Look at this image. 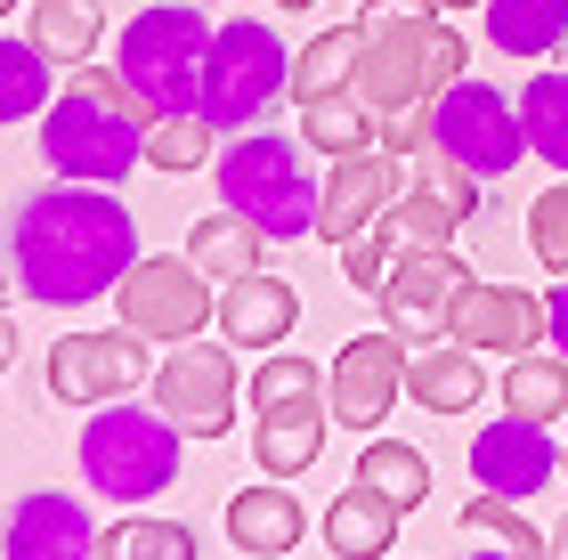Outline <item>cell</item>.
<instances>
[{"mask_svg": "<svg viewBox=\"0 0 568 560\" xmlns=\"http://www.w3.org/2000/svg\"><path fill=\"white\" fill-rule=\"evenodd\" d=\"M9 268L24 301H49V309L98 301L139 268V220L90 180L33 187L9 220Z\"/></svg>", "mask_w": 568, "mask_h": 560, "instance_id": "6da1fadb", "label": "cell"}, {"mask_svg": "<svg viewBox=\"0 0 568 560\" xmlns=\"http://www.w3.org/2000/svg\"><path fill=\"white\" fill-rule=\"evenodd\" d=\"M146 131H154V114L139 106V90L122 82V73L82 65L73 90H58V106L41 114V163L58 171V180L114 187L146 163Z\"/></svg>", "mask_w": 568, "mask_h": 560, "instance_id": "7a4b0ae2", "label": "cell"}, {"mask_svg": "<svg viewBox=\"0 0 568 560\" xmlns=\"http://www.w3.org/2000/svg\"><path fill=\"white\" fill-rule=\"evenodd\" d=\"M212 17L203 0H163V9H139L122 24V58L114 73L139 90V106L163 122V114H195L203 106V73H212Z\"/></svg>", "mask_w": 568, "mask_h": 560, "instance_id": "3957f363", "label": "cell"}, {"mask_svg": "<svg viewBox=\"0 0 568 560\" xmlns=\"http://www.w3.org/2000/svg\"><path fill=\"white\" fill-rule=\"evenodd\" d=\"M220 203L244 212L268 244L284 236H317V203L325 187L301 171V146L284 131H236V146H220Z\"/></svg>", "mask_w": 568, "mask_h": 560, "instance_id": "277c9868", "label": "cell"}, {"mask_svg": "<svg viewBox=\"0 0 568 560\" xmlns=\"http://www.w3.org/2000/svg\"><path fill=\"white\" fill-rule=\"evenodd\" d=\"M179 447H187V430L163 406H106V415L82 422V479L90 496L146 503L179 479Z\"/></svg>", "mask_w": 568, "mask_h": 560, "instance_id": "5b68a950", "label": "cell"}, {"mask_svg": "<svg viewBox=\"0 0 568 560\" xmlns=\"http://www.w3.org/2000/svg\"><path fill=\"white\" fill-rule=\"evenodd\" d=\"M284 82H293V65H284V41L268 33L261 17H236V24H220V41H212L203 114H212L220 131H252V122L268 114V98H284Z\"/></svg>", "mask_w": 568, "mask_h": 560, "instance_id": "8992f818", "label": "cell"}, {"mask_svg": "<svg viewBox=\"0 0 568 560\" xmlns=\"http://www.w3.org/2000/svg\"><path fill=\"white\" fill-rule=\"evenodd\" d=\"M430 146L455 155V163H471L479 180H504L520 155H536L528 122H520V98H504L496 82H471V73L430 106Z\"/></svg>", "mask_w": 568, "mask_h": 560, "instance_id": "52a82bcc", "label": "cell"}, {"mask_svg": "<svg viewBox=\"0 0 568 560\" xmlns=\"http://www.w3.org/2000/svg\"><path fill=\"white\" fill-rule=\"evenodd\" d=\"M114 309L146 342H195L203 325L220 317V293H212V276H203L187 252H154V261L139 252V268L114 285Z\"/></svg>", "mask_w": 568, "mask_h": 560, "instance_id": "ba28073f", "label": "cell"}, {"mask_svg": "<svg viewBox=\"0 0 568 560\" xmlns=\"http://www.w3.org/2000/svg\"><path fill=\"white\" fill-rule=\"evenodd\" d=\"M154 374V342L114 325V334H65L49 349V390L65 406H106V398H131L139 381Z\"/></svg>", "mask_w": 568, "mask_h": 560, "instance_id": "9c48e42d", "label": "cell"}, {"mask_svg": "<svg viewBox=\"0 0 568 560\" xmlns=\"http://www.w3.org/2000/svg\"><path fill=\"white\" fill-rule=\"evenodd\" d=\"M154 406L187 439H220L236 415V358H220V342H171V358L154 366Z\"/></svg>", "mask_w": 568, "mask_h": 560, "instance_id": "30bf717a", "label": "cell"}, {"mask_svg": "<svg viewBox=\"0 0 568 560\" xmlns=\"http://www.w3.org/2000/svg\"><path fill=\"white\" fill-rule=\"evenodd\" d=\"M471 293V268L455 261V244L447 252H398V268H390V285H382V325L406 342H430V334H447L455 325V301Z\"/></svg>", "mask_w": 568, "mask_h": 560, "instance_id": "8fae6325", "label": "cell"}, {"mask_svg": "<svg viewBox=\"0 0 568 560\" xmlns=\"http://www.w3.org/2000/svg\"><path fill=\"white\" fill-rule=\"evenodd\" d=\"M406 334H349L342 349H333V422H349V430H374V422H390V406L406 390Z\"/></svg>", "mask_w": 568, "mask_h": 560, "instance_id": "7c38bea8", "label": "cell"}, {"mask_svg": "<svg viewBox=\"0 0 568 560\" xmlns=\"http://www.w3.org/2000/svg\"><path fill=\"white\" fill-rule=\"evenodd\" d=\"M471 212H479V171L430 146V163L415 171V195H398L382 220L398 227V244H406V252H447V244H455V227L471 220Z\"/></svg>", "mask_w": 568, "mask_h": 560, "instance_id": "4fadbf2b", "label": "cell"}, {"mask_svg": "<svg viewBox=\"0 0 568 560\" xmlns=\"http://www.w3.org/2000/svg\"><path fill=\"white\" fill-rule=\"evenodd\" d=\"M455 342H471L479 358H528L536 342L552 334V301H536L520 285H479L471 276V293L455 301V325H447Z\"/></svg>", "mask_w": 568, "mask_h": 560, "instance_id": "5bb4252c", "label": "cell"}, {"mask_svg": "<svg viewBox=\"0 0 568 560\" xmlns=\"http://www.w3.org/2000/svg\"><path fill=\"white\" fill-rule=\"evenodd\" d=\"M398 203V155L390 146H357L325 171V203H317V236L342 252L349 236H366V227Z\"/></svg>", "mask_w": 568, "mask_h": 560, "instance_id": "9a60e30c", "label": "cell"}, {"mask_svg": "<svg viewBox=\"0 0 568 560\" xmlns=\"http://www.w3.org/2000/svg\"><path fill=\"white\" fill-rule=\"evenodd\" d=\"M471 479L487 496H536L545 479H560V447L545 439V422H528V415H511V422H487L479 439H471Z\"/></svg>", "mask_w": 568, "mask_h": 560, "instance_id": "2e32d148", "label": "cell"}, {"mask_svg": "<svg viewBox=\"0 0 568 560\" xmlns=\"http://www.w3.org/2000/svg\"><path fill=\"white\" fill-rule=\"evenodd\" d=\"M98 528L82 512V496L65 488H24L9 503V560H90Z\"/></svg>", "mask_w": 568, "mask_h": 560, "instance_id": "e0dca14e", "label": "cell"}, {"mask_svg": "<svg viewBox=\"0 0 568 560\" xmlns=\"http://www.w3.org/2000/svg\"><path fill=\"white\" fill-rule=\"evenodd\" d=\"M293 325H301V293L284 276L252 268V276H227L220 285V342L227 349H276Z\"/></svg>", "mask_w": 568, "mask_h": 560, "instance_id": "ac0fdd59", "label": "cell"}, {"mask_svg": "<svg viewBox=\"0 0 568 560\" xmlns=\"http://www.w3.org/2000/svg\"><path fill=\"white\" fill-rule=\"evenodd\" d=\"M301 528H308V512H301V496L284 488V479H276V488H236V496H227V544L252 552V560L293 552Z\"/></svg>", "mask_w": 568, "mask_h": 560, "instance_id": "d6986e66", "label": "cell"}, {"mask_svg": "<svg viewBox=\"0 0 568 560\" xmlns=\"http://www.w3.org/2000/svg\"><path fill=\"white\" fill-rule=\"evenodd\" d=\"M406 390H415V406H430V415H471L479 390H487V374H479V349L471 342H430L406 358Z\"/></svg>", "mask_w": 568, "mask_h": 560, "instance_id": "ffe728a7", "label": "cell"}, {"mask_svg": "<svg viewBox=\"0 0 568 560\" xmlns=\"http://www.w3.org/2000/svg\"><path fill=\"white\" fill-rule=\"evenodd\" d=\"M398 520H406L398 503L357 479V488H342V496L325 503V544L342 552V560H382V552L398 544Z\"/></svg>", "mask_w": 568, "mask_h": 560, "instance_id": "44dd1931", "label": "cell"}, {"mask_svg": "<svg viewBox=\"0 0 568 560\" xmlns=\"http://www.w3.org/2000/svg\"><path fill=\"white\" fill-rule=\"evenodd\" d=\"M479 17H487V41L504 58H528V65H545L568 41V0H487Z\"/></svg>", "mask_w": 568, "mask_h": 560, "instance_id": "7402d4cb", "label": "cell"}, {"mask_svg": "<svg viewBox=\"0 0 568 560\" xmlns=\"http://www.w3.org/2000/svg\"><path fill=\"white\" fill-rule=\"evenodd\" d=\"M261 244H268V236H261L244 212H227V203L187 227V261L212 276V285H227V276H252V268H261Z\"/></svg>", "mask_w": 568, "mask_h": 560, "instance_id": "603a6c76", "label": "cell"}, {"mask_svg": "<svg viewBox=\"0 0 568 560\" xmlns=\"http://www.w3.org/2000/svg\"><path fill=\"white\" fill-rule=\"evenodd\" d=\"M301 146H317V155L342 163V155H357V146H382V114L357 90L308 98V106H301Z\"/></svg>", "mask_w": 568, "mask_h": 560, "instance_id": "cb8c5ba5", "label": "cell"}, {"mask_svg": "<svg viewBox=\"0 0 568 560\" xmlns=\"http://www.w3.org/2000/svg\"><path fill=\"white\" fill-rule=\"evenodd\" d=\"M325 415L333 406H301V415H268L261 430H252V455H261L268 479H301L308 464L325 455Z\"/></svg>", "mask_w": 568, "mask_h": 560, "instance_id": "d4e9b609", "label": "cell"}, {"mask_svg": "<svg viewBox=\"0 0 568 560\" xmlns=\"http://www.w3.org/2000/svg\"><path fill=\"white\" fill-rule=\"evenodd\" d=\"M49 65H58V58H49L41 41H24V33L0 41V122H9V131H17L24 114H49V106H58Z\"/></svg>", "mask_w": 568, "mask_h": 560, "instance_id": "484cf974", "label": "cell"}, {"mask_svg": "<svg viewBox=\"0 0 568 560\" xmlns=\"http://www.w3.org/2000/svg\"><path fill=\"white\" fill-rule=\"evenodd\" d=\"M463 537L487 544V552H511V560H552L545 528H536L511 496H471V503H463Z\"/></svg>", "mask_w": 568, "mask_h": 560, "instance_id": "4316f807", "label": "cell"}, {"mask_svg": "<svg viewBox=\"0 0 568 560\" xmlns=\"http://www.w3.org/2000/svg\"><path fill=\"white\" fill-rule=\"evenodd\" d=\"M301 406H333V374L317 358H268L252 374V415H301Z\"/></svg>", "mask_w": 568, "mask_h": 560, "instance_id": "83f0119b", "label": "cell"}, {"mask_svg": "<svg viewBox=\"0 0 568 560\" xmlns=\"http://www.w3.org/2000/svg\"><path fill=\"white\" fill-rule=\"evenodd\" d=\"M90 560H203V552H195L187 520H114V528H98Z\"/></svg>", "mask_w": 568, "mask_h": 560, "instance_id": "f1b7e54d", "label": "cell"}, {"mask_svg": "<svg viewBox=\"0 0 568 560\" xmlns=\"http://www.w3.org/2000/svg\"><path fill=\"white\" fill-rule=\"evenodd\" d=\"M98 33H106V9L98 0H33V41L65 65H90Z\"/></svg>", "mask_w": 568, "mask_h": 560, "instance_id": "f546056e", "label": "cell"}, {"mask_svg": "<svg viewBox=\"0 0 568 560\" xmlns=\"http://www.w3.org/2000/svg\"><path fill=\"white\" fill-rule=\"evenodd\" d=\"M504 406L511 415H528V422H560L568 415V358L552 349V358H511V374H504Z\"/></svg>", "mask_w": 568, "mask_h": 560, "instance_id": "4dcf8cb0", "label": "cell"}, {"mask_svg": "<svg viewBox=\"0 0 568 560\" xmlns=\"http://www.w3.org/2000/svg\"><path fill=\"white\" fill-rule=\"evenodd\" d=\"M520 122H528V146L545 155L552 171H568V73L536 65V82L520 90Z\"/></svg>", "mask_w": 568, "mask_h": 560, "instance_id": "1f68e13d", "label": "cell"}, {"mask_svg": "<svg viewBox=\"0 0 568 560\" xmlns=\"http://www.w3.org/2000/svg\"><path fill=\"white\" fill-rule=\"evenodd\" d=\"M357 82V24H342V33H317L293 58V98L308 106V98H333V90H349Z\"/></svg>", "mask_w": 568, "mask_h": 560, "instance_id": "d6a6232c", "label": "cell"}, {"mask_svg": "<svg viewBox=\"0 0 568 560\" xmlns=\"http://www.w3.org/2000/svg\"><path fill=\"white\" fill-rule=\"evenodd\" d=\"M212 139H220V122L203 106L195 114H163L146 131V163L154 171H212Z\"/></svg>", "mask_w": 568, "mask_h": 560, "instance_id": "836d02e7", "label": "cell"}, {"mask_svg": "<svg viewBox=\"0 0 568 560\" xmlns=\"http://www.w3.org/2000/svg\"><path fill=\"white\" fill-rule=\"evenodd\" d=\"M357 479H366V488H382L398 512H415V503L430 496V464H423L415 447H398V439H374L366 455H357Z\"/></svg>", "mask_w": 568, "mask_h": 560, "instance_id": "e575fe53", "label": "cell"}, {"mask_svg": "<svg viewBox=\"0 0 568 560\" xmlns=\"http://www.w3.org/2000/svg\"><path fill=\"white\" fill-rule=\"evenodd\" d=\"M398 227L390 220H374L366 227V236H349L342 244V268H349V293H382V285H390V268H398Z\"/></svg>", "mask_w": 568, "mask_h": 560, "instance_id": "d590c367", "label": "cell"}, {"mask_svg": "<svg viewBox=\"0 0 568 560\" xmlns=\"http://www.w3.org/2000/svg\"><path fill=\"white\" fill-rule=\"evenodd\" d=\"M528 252L552 276H568V187H545V195L528 203Z\"/></svg>", "mask_w": 568, "mask_h": 560, "instance_id": "8d00e7d4", "label": "cell"}, {"mask_svg": "<svg viewBox=\"0 0 568 560\" xmlns=\"http://www.w3.org/2000/svg\"><path fill=\"white\" fill-rule=\"evenodd\" d=\"M552 349H560V358H568V285L552 293Z\"/></svg>", "mask_w": 568, "mask_h": 560, "instance_id": "74e56055", "label": "cell"}, {"mask_svg": "<svg viewBox=\"0 0 568 560\" xmlns=\"http://www.w3.org/2000/svg\"><path fill=\"white\" fill-rule=\"evenodd\" d=\"M463 560H511V552H487V544H479V552H463Z\"/></svg>", "mask_w": 568, "mask_h": 560, "instance_id": "f35d334b", "label": "cell"}, {"mask_svg": "<svg viewBox=\"0 0 568 560\" xmlns=\"http://www.w3.org/2000/svg\"><path fill=\"white\" fill-rule=\"evenodd\" d=\"M438 9H487V0H438Z\"/></svg>", "mask_w": 568, "mask_h": 560, "instance_id": "ab89813d", "label": "cell"}, {"mask_svg": "<svg viewBox=\"0 0 568 560\" xmlns=\"http://www.w3.org/2000/svg\"><path fill=\"white\" fill-rule=\"evenodd\" d=\"M276 9H308V0H276Z\"/></svg>", "mask_w": 568, "mask_h": 560, "instance_id": "60d3db41", "label": "cell"}, {"mask_svg": "<svg viewBox=\"0 0 568 560\" xmlns=\"http://www.w3.org/2000/svg\"><path fill=\"white\" fill-rule=\"evenodd\" d=\"M0 9H24V0H0Z\"/></svg>", "mask_w": 568, "mask_h": 560, "instance_id": "b9f144b4", "label": "cell"}]
</instances>
